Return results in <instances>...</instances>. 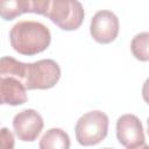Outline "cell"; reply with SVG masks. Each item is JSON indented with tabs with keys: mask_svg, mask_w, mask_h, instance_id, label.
Returning a JSON list of instances; mask_svg holds the SVG:
<instances>
[{
	"mask_svg": "<svg viewBox=\"0 0 149 149\" xmlns=\"http://www.w3.org/2000/svg\"><path fill=\"white\" fill-rule=\"evenodd\" d=\"M101 149H114V148H101Z\"/></svg>",
	"mask_w": 149,
	"mask_h": 149,
	"instance_id": "2e32d148",
	"label": "cell"
},
{
	"mask_svg": "<svg viewBox=\"0 0 149 149\" xmlns=\"http://www.w3.org/2000/svg\"><path fill=\"white\" fill-rule=\"evenodd\" d=\"M26 87L19 79L14 77L0 78V98L2 105L17 106L27 102Z\"/></svg>",
	"mask_w": 149,
	"mask_h": 149,
	"instance_id": "ba28073f",
	"label": "cell"
},
{
	"mask_svg": "<svg viewBox=\"0 0 149 149\" xmlns=\"http://www.w3.org/2000/svg\"><path fill=\"white\" fill-rule=\"evenodd\" d=\"M147 123H148V135H149V118H148V120H147Z\"/></svg>",
	"mask_w": 149,
	"mask_h": 149,
	"instance_id": "9a60e30c",
	"label": "cell"
},
{
	"mask_svg": "<svg viewBox=\"0 0 149 149\" xmlns=\"http://www.w3.org/2000/svg\"><path fill=\"white\" fill-rule=\"evenodd\" d=\"M108 116L101 111L83 114L74 127L76 140L80 146L90 147L100 143L108 133Z\"/></svg>",
	"mask_w": 149,
	"mask_h": 149,
	"instance_id": "277c9868",
	"label": "cell"
},
{
	"mask_svg": "<svg viewBox=\"0 0 149 149\" xmlns=\"http://www.w3.org/2000/svg\"><path fill=\"white\" fill-rule=\"evenodd\" d=\"M130 50L133 56L141 61L148 62L149 61V33L143 31L135 35L130 42Z\"/></svg>",
	"mask_w": 149,
	"mask_h": 149,
	"instance_id": "8fae6325",
	"label": "cell"
},
{
	"mask_svg": "<svg viewBox=\"0 0 149 149\" xmlns=\"http://www.w3.org/2000/svg\"><path fill=\"white\" fill-rule=\"evenodd\" d=\"M1 17L5 21L14 20L23 13H31V0H9L0 2Z\"/></svg>",
	"mask_w": 149,
	"mask_h": 149,
	"instance_id": "30bf717a",
	"label": "cell"
},
{
	"mask_svg": "<svg viewBox=\"0 0 149 149\" xmlns=\"http://www.w3.org/2000/svg\"><path fill=\"white\" fill-rule=\"evenodd\" d=\"M70 137L61 128H50L40 140V149H70Z\"/></svg>",
	"mask_w": 149,
	"mask_h": 149,
	"instance_id": "9c48e42d",
	"label": "cell"
},
{
	"mask_svg": "<svg viewBox=\"0 0 149 149\" xmlns=\"http://www.w3.org/2000/svg\"><path fill=\"white\" fill-rule=\"evenodd\" d=\"M142 98L143 100L149 105V78L146 79L142 86Z\"/></svg>",
	"mask_w": 149,
	"mask_h": 149,
	"instance_id": "4fadbf2b",
	"label": "cell"
},
{
	"mask_svg": "<svg viewBox=\"0 0 149 149\" xmlns=\"http://www.w3.org/2000/svg\"><path fill=\"white\" fill-rule=\"evenodd\" d=\"M119 19L118 16L107 9L98 10L90 24V33L94 41L101 44H108L113 42L119 35Z\"/></svg>",
	"mask_w": 149,
	"mask_h": 149,
	"instance_id": "5b68a950",
	"label": "cell"
},
{
	"mask_svg": "<svg viewBox=\"0 0 149 149\" xmlns=\"http://www.w3.org/2000/svg\"><path fill=\"white\" fill-rule=\"evenodd\" d=\"M43 126L44 123L41 114L31 108L19 112L13 119L14 133L19 140L24 142L35 141L41 134Z\"/></svg>",
	"mask_w": 149,
	"mask_h": 149,
	"instance_id": "52a82bcc",
	"label": "cell"
},
{
	"mask_svg": "<svg viewBox=\"0 0 149 149\" xmlns=\"http://www.w3.org/2000/svg\"><path fill=\"white\" fill-rule=\"evenodd\" d=\"M0 139H1L0 149H14V136L9 129H7L6 127L1 128Z\"/></svg>",
	"mask_w": 149,
	"mask_h": 149,
	"instance_id": "7c38bea8",
	"label": "cell"
},
{
	"mask_svg": "<svg viewBox=\"0 0 149 149\" xmlns=\"http://www.w3.org/2000/svg\"><path fill=\"white\" fill-rule=\"evenodd\" d=\"M31 13L47 16L66 31L78 29L85 17L83 5L76 0H31Z\"/></svg>",
	"mask_w": 149,
	"mask_h": 149,
	"instance_id": "7a4b0ae2",
	"label": "cell"
},
{
	"mask_svg": "<svg viewBox=\"0 0 149 149\" xmlns=\"http://www.w3.org/2000/svg\"><path fill=\"white\" fill-rule=\"evenodd\" d=\"M12 48L24 56H34L43 52L51 42L49 28L34 20H22L16 22L9 31Z\"/></svg>",
	"mask_w": 149,
	"mask_h": 149,
	"instance_id": "6da1fadb",
	"label": "cell"
},
{
	"mask_svg": "<svg viewBox=\"0 0 149 149\" xmlns=\"http://www.w3.org/2000/svg\"><path fill=\"white\" fill-rule=\"evenodd\" d=\"M135 149H149V146L148 144H142V146H140V147H137Z\"/></svg>",
	"mask_w": 149,
	"mask_h": 149,
	"instance_id": "5bb4252c",
	"label": "cell"
},
{
	"mask_svg": "<svg viewBox=\"0 0 149 149\" xmlns=\"http://www.w3.org/2000/svg\"><path fill=\"white\" fill-rule=\"evenodd\" d=\"M61 78V68L54 59H40L23 63L20 81L27 90H48L54 87Z\"/></svg>",
	"mask_w": 149,
	"mask_h": 149,
	"instance_id": "3957f363",
	"label": "cell"
},
{
	"mask_svg": "<svg viewBox=\"0 0 149 149\" xmlns=\"http://www.w3.org/2000/svg\"><path fill=\"white\" fill-rule=\"evenodd\" d=\"M116 139L126 149L144 144L146 137L140 119L134 114H123L116 121Z\"/></svg>",
	"mask_w": 149,
	"mask_h": 149,
	"instance_id": "8992f818",
	"label": "cell"
}]
</instances>
